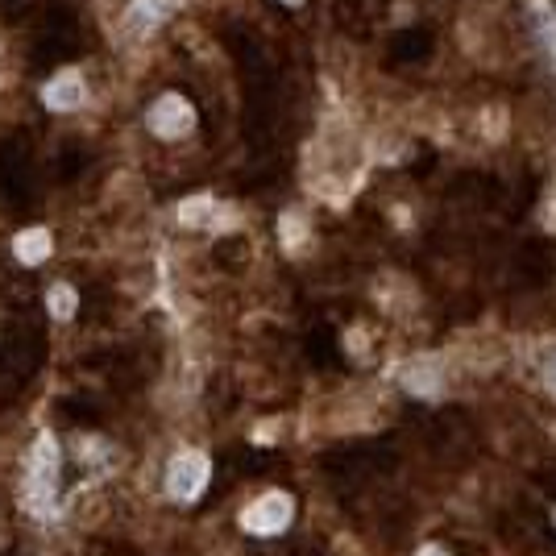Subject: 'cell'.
<instances>
[{
	"label": "cell",
	"mask_w": 556,
	"mask_h": 556,
	"mask_svg": "<svg viewBox=\"0 0 556 556\" xmlns=\"http://www.w3.org/2000/svg\"><path fill=\"white\" fill-rule=\"evenodd\" d=\"M59 465H63L59 440H54L50 432H42V436L34 440L30 474H25V486H21L25 511L38 515V519H50V515H54V498H59Z\"/></svg>",
	"instance_id": "cell-1"
},
{
	"label": "cell",
	"mask_w": 556,
	"mask_h": 556,
	"mask_svg": "<svg viewBox=\"0 0 556 556\" xmlns=\"http://www.w3.org/2000/svg\"><path fill=\"white\" fill-rule=\"evenodd\" d=\"M208 478H212V461L196 449H183L166 465V494H171L175 503H196L208 490Z\"/></svg>",
	"instance_id": "cell-2"
},
{
	"label": "cell",
	"mask_w": 556,
	"mask_h": 556,
	"mask_svg": "<svg viewBox=\"0 0 556 556\" xmlns=\"http://www.w3.org/2000/svg\"><path fill=\"white\" fill-rule=\"evenodd\" d=\"M291 515H295L291 494L266 490L258 503H249V507L241 511V527H245V532H254V536H278V532H283V527L291 523Z\"/></svg>",
	"instance_id": "cell-3"
},
{
	"label": "cell",
	"mask_w": 556,
	"mask_h": 556,
	"mask_svg": "<svg viewBox=\"0 0 556 556\" xmlns=\"http://www.w3.org/2000/svg\"><path fill=\"white\" fill-rule=\"evenodd\" d=\"M196 129V108H191L183 96H162L154 108H150V133L162 137V142H175V137H187Z\"/></svg>",
	"instance_id": "cell-4"
},
{
	"label": "cell",
	"mask_w": 556,
	"mask_h": 556,
	"mask_svg": "<svg viewBox=\"0 0 556 556\" xmlns=\"http://www.w3.org/2000/svg\"><path fill=\"white\" fill-rule=\"evenodd\" d=\"M83 100H88V83H83L79 71H59L42 88V104L50 108V113H71V108H79Z\"/></svg>",
	"instance_id": "cell-5"
},
{
	"label": "cell",
	"mask_w": 556,
	"mask_h": 556,
	"mask_svg": "<svg viewBox=\"0 0 556 556\" xmlns=\"http://www.w3.org/2000/svg\"><path fill=\"white\" fill-rule=\"evenodd\" d=\"M403 391H411V395H420V399H436L440 395V386H444V378H440V366L432 357H424V361H411V366H403Z\"/></svg>",
	"instance_id": "cell-6"
},
{
	"label": "cell",
	"mask_w": 556,
	"mask_h": 556,
	"mask_svg": "<svg viewBox=\"0 0 556 556\" xmlns=\"http://www.w3.org/2000/svg\"><path fill=\"white\" fill-rule=\"evenodd\" d=\"M225 208H220L212 196H191V200H183L179 208H175V220L179 225H187V229H216L220 220H229V216H220Z\"/></svg>",
	"instance_id": "cell-7"
},
{
	"label": "cell",
	"mask_w": 556,
	"mask_h": 556,
	"mask_svg": "<svg viewBox=\"0 0 556 556\" xmlns=\"http://www.w3.org/2000/svg\"><path fill=\"white\" fill-rule=\"evenodd\" d=\"M50 249H54V241H50L46 229H25V233L13 237V258L21 266H42L50 258Z\"/></svg>",
	"instance_id": "cell-8"
},
{
	"label": "cell",
	"mask_w": 556,
	"mask_h": 556,
	"mask_svg": "<svg viewBox=\"0 0 556 556\" xmlns=\"http://www.w3.org/2000/svg\"><path fill=\"white\" fill-rule=\"evenodd\" d=\"M175 5H179V0H133L129 30H154L158 21H166V13H171Z\"/></svg>",
	"instance_id": "cell-9"
},
{
	"label": "cell",
	"mask_w": 556,
	"mask_h": 556,
	"mask_svg": "<svg viewBox=\"0 0 556 556\" xmlns=\"http://www.w3.org/2000/svg\"><path fill=\"white\" fill-rule=\"evenodd\" d=\"M46 312H50L54 320H71V316L79 312V295H75V287L54 283V287L46 291Z\"/></svg>",
	"instance_id": "cell-10"
},
{
	"label": "cell",
	"mask_w": 556,
	"mask_h": 556,
	"mask_svg": "<svg viewBox=\"0 0 556 556\" xmlns=\"http://www.w3.org/2000/svg\"><path fill=\"white\" fill-rule=\"evenodd\" d=\"M75 457L79 461H104L108 457V444L100 436H75Z\"/></svg>",
	"instance_id": "cell-11"
},
{
	"label": "cell",
	"mask_w": 556,
	"mask_h": 556,
	"mask_svg": "<svg viewBox=\"0 0 556 556\" xmlns=\"http://www.w3.org/2000/svg\"><path fill=\"white\" fill-rule=\"evenodd\" d=\"M278 229H283V245H291V249L303 241V233H308V229H303V220H299L295 212H291V216H283V225H278Z\"/></svg>",
	"instance_id": "cell-12"
},
{
	"label": "cell",
	"mask_w": 556,
	"mask_h": 556,
	"mask_svg": "<svg viewBox=\"0 0 556 556\" xmlns=\"http://www.w3.org/2000/svg\"><path fill=\"white\" fill-rule=\"evenodd\" d=\"M544 382H548V391L556 395V353H552V357L544 361Z\"/></svg>",
	"instance_id": "cell-13"
},
{
	"label": "cell",
	"mask_w": 556,
	"mask_h": 556,
	"mask_svg": "<svg viewBox=\"0 0 556 556\" xmlns=\"http://www.w3.org/2000/svg\"><path fill=\"white\" fill-rule=\"evenodd\" d=\"M415 556H449V552H444L440 544H424V548H420V552H415Z\"/></svg>",
	"instance_id": "cell-14"
},
{
	"label": "cell",
	"mask_w": 556,
	"mask_h": 556,
	"mask_svg": "<svg viewBox=\"0 0 556 556\" xmlns=\"http://www.w3.org/2000/svg\"><path fill=\"white\" fill-rule=\"evenodd\" d=\"M544 225H548V229H552V233H556V204H552V208H548V216H544Z\"/></svg>",
	"instance_id": "cell-15"
},
{
	"label": "cell",
	"mask_w": 556,
	"mask_h": 556,
	"mask_svg": "<svg viewBox=\"0 0 556 556\" xmlns=\"http://www.w3.org/2000/svg\"><path fill=\"white\" fill-rule=\"evenodd\" d=\"M283 5H303V0H283Z\"/></svg>",
	"instance_id": "cell-16"
},
{
	"label": "cell",
	"mask_w": 556,
	"mask_h": 556,
	"mask_svg": "<svg viewBox=\"0 0 556 556\" xmlns=\"http://www.w3.org/2000/svg\"><path fill=\"white\" fill-rule=\"evenodd\" d=\"M552 523H556V511H552Z\"/></svg>",
	"instance_id": "cell-17"
}]
</instances>
